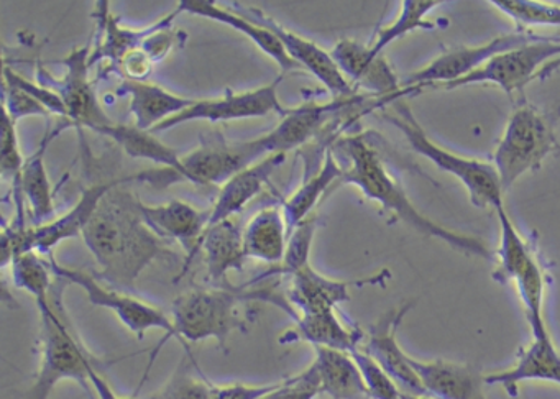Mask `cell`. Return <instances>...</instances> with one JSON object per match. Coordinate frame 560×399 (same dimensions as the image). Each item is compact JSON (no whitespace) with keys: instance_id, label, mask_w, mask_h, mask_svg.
<instances>
[{"instance_id":"6da1fadb","label":"cell","mask_w":560,"mask_h":399,"mask_svg":"<svg viewBox=\"0 0 560 399\" xmlns=\"http://www.w3.org/2000/svg\"><path fill=\"white\" fill-rule=\"evenodd\" d=\"M124 185V178L117 179L101 199L81 237L96 260L94 274L109 286L130 291L153 261L175 251L147 224L142 201Z\"/></svg>"},{"instance_id":"7a4b0ae2","label":"cell","mask_w":560,"mask_h":399,"mask_svg":"<svg viewBox=\"0 0 560 399\" xmlns=\"http://www.w3.org/2000/svg\"><path fill=\"white\" fill-rule=\"evenodd\" d=\"M370 137L372 133H357V136L339 137L334 143V153H340L346 160L340 183L357 186L365 198L378 202L393 218L405 222L415 231L421 232L428 237L439 238L455 250L491 260L493 257H491L490 248L481 238L458 234L451 228L442 227L419 212V209L406 195L401 183L393 178L392 173L386 168L378 146L372 142Z\"/></svg>"},{"instance_id":"3957f363","label":"cell","mask_w":560,"mask_h":399,"mask_svg":"<svg viewBox=\"0 0 560 399\" xmlns=\"http://www.w3.org/2000/svg\"><path fill=\"white\" fill-rule=\"evenodd\" d=\"M67 284L57 277L50 297L37 304L40 314V365L24 399H50L55 388L67 379L80 383L93 396L90 375L93 368H100V362L81 342L68 317L63 301Z\"/></svg>"},{"instance_id":"277c9868","label":"cell","mask_w":560,"mask_h":399,"mask_svg":"<svg viewBox=\"0 0 560 399\" xmlns=\"http://www.w3.org/2000/svg\"><path fill=\"white\" fill-rule=\"evenodd\" d=\"M248 301H265L293 313L291 304L268 287H196L173 301L170 317L175 339L183 343L212 339L225 349L232 333L247 332V317L242 316L241 306Z\"/></svg>"},{"instance_id":"5b68a950","label":"cell","mask_w":560,"mask_h":399,"mask_svg":"<svg viewBox=\"0 0 560 399\" xmlns=\"http://www.w3.org/2000/svg\"><path fill=\"white\" fill-rule=\"evenodd\" d=\"M383 119L405 136L409 149L434 163L442 172L457 178L467 189L471 204L478 209H498L504 206L503 186L493 163L467 159L435 143L422 129L408 103L399 99L385 107Z\"/></svg>"},{"instance_id":"8992f818","label":"cell","mask_w":560,"mask_h":399,"mask_svg":"<svg viewBox=\"0 0 560 399\" xmlns=\"http://www.w3.org/2000/svg\"><path fill=\"white\" fill-rule=\"evenodd\" d=\"M559 117L560 110L540 109L526 101L514 107L493 152V166L503 191L526 173L540 169L544 160L560 149L557 142Z\"/></svg>"},{"instance_id":"52a82bcc","label":"cell","mask_w":560,"mask_h":399,"mask_svg":"<svg viewBox=\"0 0 560 399\" xmlns=\"http://www.w3.org/2000/svg\"><path fill=\"white\" fill-rule=\"evenodd\" d=\"M494 211L500 222V247L493 278L501 284H516L533 336L549 332L544 317L546 274L540 267L536 248L530 242L524 240L504 206Z\"/></svg>"},{"instance_id":"ba28073f","label":"cell","mask_w":560,"mask_h":399,"mask_svg":"<svg viewBox=\"0 0 560 399\" xmlns=\"http://www.w3.org/2000/svg\"><path fill=\"white\" fill-rule=\"evenodd\" d=\"M268 155L271 153L264 136L238 143H228L222 139L202 140L199 149L182 156V168L175 175H166L160 169L129 176L127 181H149L159 186L165 179L168 185L189 181L199 186H222L232 176Z\"/></svg>"},{"instance_id":"9c48e42d","label":"cell","mask_w":560,"mask_h":399,"mask_svg":"<svg viewBox=\"0 0 560 399\" xmlns=\"http://www.w3.org/2000/svg\"><path fill=\"white\" fill-rule=\"evenodd\" d=\"M48 260H50L55 277L61 278L68 284L80 286L86 293L88 301L93 306L103 307V309L116 314L117 319L130 332L136 333L137 339L142 340L150 330L159 329L166 332L163 342L153 350L152 356H150V363L145 372V376L149 375L150 368H152L153 362H155L156 353L165 345L166 340L175 337L172 317L165 310L160 309V307L133 296L129 291L117 290V287L109 286V284H104V281H101L94 273L91 274L88 271L78 270V268L65 267V265L58 263L55 260L54 255L48 257Z\"/></svg>"},{"instance_id":"30bf717a","label":"cell","mask_w":560,"mask_h":399,"mask_svg":"<svg viewBox=\"0 0 560 399\" xmlns=\"http://www.w3.org/2000/svg\"><path fill=\"white\" fill-rule=\"evenodd\" d=\"M556 38L559 37H544V35H536L529 31H516L513 34L500 35L487 44L475 45V47L452 48L422 67L421 70L412 71L408 77L401 78V90L406 91L408 96H415L424 90H438L439 86L454 83V81L474 73L475 70L483 67L487 61L503 51L513 50L523 45L556 40Z\"/></svg>"},{"instance_id":"8fae6325","label":"cell","mask_w":560,"mask_h":399,"mask_svg":"<svg viewBox=\"0 0 560 399\" xmlns=\"http://www.w3.org/2000/svg\"><path fill=\"white\" fill-rule=\"evenodd\" d=\"M90 45L83 48H74L67 58L58 61L65 67V77L55 80L44 68H37V83L50 87L60 94L68 110V122L71 127H83L93 130L110 126L114 120L107 116L106 110L97 99L96 90L90 78L91 71Z\"/></svg>"},{"instance_id":"7c38bea8","label":"cell","mask_w":560,"mask_h":399,"mask_svg":"<svg viewBox=\"0 0 560 399\" xmlns=\"http://www.w3.org/2000/svg\"><path fill=\"white\" fill-rule=\"evenodd\" d=\"M284 74L271 81L267 86L257 90L244 91V93H232L228 91L224 96L211 97V99H196L189 109L183 110L178 116L155 127L152 133L168 132L183 124L206 120V122L219 124L231 122V120L260 119V117L278 114L284 116L287 107L281 104L278 96V87L283 81Z\"/></svg>"},{"instance_id":"4fadbf2b","label":"cell","mask_w":560,"mask_h":399,"mask_svg":"<svg viewBox=\"0 0 560 399\" xmlns=\"http://www.w3.org/2000/svg\"><path fill=\"white\" fill-rule=\"evenodd\" d=\"M556 58H560V37L503 51L474 73L454 83L439 86L438 90L452 91L471 84H494L506 94L517 93L530 81L536 80L537 73Z\"/></svg>"},{"instance_id":"5bb4252c","label":"cell","mask_w":560,"mask_h":399,"mask_svg":"<svg viewBox=\"0 0 560 399\" xmlns=\"http://www.w3.org/2000/svg\"><path fill=\"white\" fill-rule=\"evenodd\" d=\"M234 11L267 27L280 40V44L283 45L288 57L294 63L300 64L301 70L310 71L332 94V99H350V97H355V87L343 77L330 51L324 50L323 47L314 44L310 38L284 27V25L275 21L270 15L265 14L260 9L234 4Z\"/></svg>"},{"instance_id":"9a60e30c","label":"cell","mask_w":560,"mask_h":399,"mask_svg":"<svg viewBox=\"0 0 560 399\" xmlns=\"http://www.w3.org/2000/svg\"><path fill=\"white\" fill-rule=\"evenodd\" d=\"M415 306L412 301L380 317L365 332L362 349L398 383L405 395H425L424 386L409 356L398 343V329L406 314Z\"/></svg>"},{"instance_id":"2e32d148","label":"cell","mask_w":560,"mask_h":399,"mask_svg":"<svg viewBox=\"0 0 560 399\" xmlns=\"http://www.w3.org/2000/svg\"><path fill=\"white\" fill-rule=\"evenodd\" d=\"M330 55L352 86L369 91L376 99H392L393 103L408 97L388 61L383 55H373L369 45L343 38L334 45Z\"/></svg>"},{"instance_id":"e0dca14e","label":"cell","mask_w":560,"mask_h":399,"mask_svg":"<svg viewBox=\"0 0 560 399\" xmlns=\"http://www.w3.org/2000/svg\"><path fill=\"white\" fill-rule=\"evenodd\" d=\"M386 280H389L388 270H382L362 280H334L314 270L310 263L290 277L288 303L291 304L296 316L336 310L339 304L350 300V287L383 284Z\"/></svg>"},{"instance_id":"ac0fdd59","label":"cell","mask_w":560,"mask_h":399,"mask_svg":"<svg viewBox=\"0 0 560 399\" xmlns=\"http://www.w3.org/2000/svg\"><path fill=\"white\" fill-rule=\"evenodd\" d=\"M524 382H549L560 386V350L550 332L533 336L510 368L485 375L487 385L501 386L511 398H516Z\"/></svg>"},{"instance_id":"d6986e66","label":"cell","mask_w":560,"mask_h":399,"mask_svg":"<svg viewBox=\"0 0 560 399\" xmlns=\"http://www.w3.org/2000/svg\"><path fill=\"white\" fill-rule=\"evenodd\" d=\"M142 214L147 224L152 227L156 235L163 240H173L182 244L188 251V261L183 267V274L188 271L192 258L199 254V244L202 235L209 227V214L185 201H168L159 206L143 204Z\"/></svg>"},{"instance_id":"ffe728a7","label":"cell","mask_w":560,"mask_h":399,"mask_svg":"<svg viewBox=\"0 0 560 399\" xmlns=\"http://www.w3.org/2000/svg\"><path fill=\"white\" fill-rule=\"evenodd\" d=\"M284 162L287 153H271L228 179L219 189L214 204L209 209V227L234 219L235 214L264 191L273 173L280 169Z\"/></svg>"},{"instance_id":"44dd1931","label":"cell","mask_w":560,"mask_h":399,"mask_svg":"<svg viewBox=\"0 0 560 399\" xmlns=\"http://www.w3.org/2000/svg\"><path fill=\"white\" fill-rule=\"evenodd\" d=\"M412 366L421 378L425 396L434 399H487L485 375L477 366L448 360L418 359H412Z\"/></svg>"},{"instance_id":"7402d4cb","label":"cell","mask_w":560,"mask_h":399,"mask_svg":"<svg viewBox=\"0 0 560 399\" xmlns=\"http://www.w3.org/2000/svg\"><path fill=\"white\" fill-rule=\"evenodd\" d=\"M176 8L182 14H191L196 17L209 19L218 24L228 25L234 31L241 32L245 37L250 38L264 54H267L275 63L280 67L281 74L291 73V71L301 70L300 64L294 63L288 57L287 50L280 44L277 37L264 25L250 21L245 15L238 14L234 9L222 8L219 2L211 0H179Z\"/></svg>"},{"instance_id":"603a6c76","label":"cell","mask_w":560,"mask_h":399,"mask_svg":"<svg viewBox=\"0 0 560 399\" xmlns=\"http://www.w3.org/2000/svg\"><path fill=\"white\" fill-rule=\"evenodd\" d=\"M199 251L205 255L206 271L212 286L231 287L229 273L242 271L247 260L244 228L235 218L211 225L202 235Z\"/></svg>"},{"instance_id":"cb8c5ba5","label":"cell","mask_w":560,"mask_h":399,"mask_svg":"<svg viewBox=\"0 0 560 399\" xmlns=\"http://www.w3.org/2000/svg\"><path fill=\"white\" fill-rule=\"evenodd\" d=\"M365 332L359 327L347 326L336 310L303 314L294 319V327L280 337V343L307 342L313 347L353 352L362 347Z\"/></svg>"},{"instance_id":"d4e9b609","label":"cell","mask_w":560,"mask_h":399,"mask_svg":"<svg viewBox=\"0 0 560 399\" xmlns=\"http://www.w3.org/2000/svg\"><path fill=\"white\" fill-rule=\"evenodd\" d=\"M68 127H71L70 122L61 124L54 132L48 130L40 149L25 160L21 179L14 185V191L19 196L18 208H24V201L28 202L32 219L37 225L47 224L55 219V192L50 176L45 168V152H47L51 140L60 136Z\"/></svg>"},{"instance_id":"484cf974","label":"cell","mask_w":560,"mask_h":399,"mask_svg":"<svg viewBox=\"0 0 560 399\" xmlns=\"http://www.w3.org/2000/svg\"><path fill=\"white\" fill-rule=\"evenodd\" d=\"M117 94L129 96L130 113L136 120L133 126L145 132H152L155 127L189 109L196 101L191 97L178 96L150 81L140 83V81L124 80Z\"/></svg>"},{"instance_id":"4316f807","label":"cell","mask_w":560,"mask_h":399,"mask_svg":"<svg viewBox=\"0 0 560 399\" xmlns=\"http://www.w3.org/2000/svg\"><path fill=\"white\" fill-rule=\"evenodd\" d=\"M288 228L283 206L261 209L244 227L245 255L252 260L280 265L287 254Z\"/></svg>"},{"instance_id":"83f0119b","label":"cell","mask_w":560,"mask_h":399,"mask_svg":"<svg viewBox=\"0 0 560 399\" xmlns=\"http://www.w3.org/2000/svg\"><path fill=\"white\" fill-rule=\"evenodd\" d=\"M314 366L319 373L323 395L332 399H370L362 372L352 353L314 347Z\"/></svg>"},{"instance_id":"f1b7e54d","label":"cell","mask_w":560,"mask_h":399,"mask_svg":"<svg viewBox=\"0 0 560 399\" xmlns=\"http://www.w3.org/2000/svg\"><path fill=\"white\" fill-rule=\"evenodd\" d=\"M342 175V166H340V162L337 160L332 146H330L319 168L316 169L310 166L300 188L281 204L283 206L284 218H287L290 232L293 231L296 225H300L301 222L310 219L311 212L316 208L324 192H326L334 183L340 181Z\"/></svg>"},{"instance_id":"f546056e","label":"cell","mask_w":560,"mask_h":399,"mask_svg":"<svg viewBox=\"0 0 560 399\" xmlns=\"http://www.w3.org/2000/svg\"><path fill=\"white\" fill-rule=\"evenodd\" d=\"M93 17L97 22L100 42L96 48L91 51V67L97 61H110L117 68L119 61L130 51L142 47L145 38L155 28V22L142 28H127L120 25L116 15L109 12V2H97V9Z\"/></svg>"},{"instance_id":"4dcf8cb0","label":"cell","mask_w":560,"mask_h":399,"mask_svg":"<svg viewBox=\"0 0 560 399\" xmlns=\"http://www.w3.org/2000/svg\"><path fill=\"white\" fill-rule=\"evenodd\" d=\"M96 133L109 137L114 142L119 143L124 152L132 159L149 160L156 165L165 166L163 172L166 175H175L182 168V155L175 149L156 139L152 132L140 130L139 127L114 122L97 129Z\"/></svg>"},{"instance_id":"1f68e13d","label":"cell","mask_w":560,"mask_h":399,"mask_svg":"<svg viewBox=\"0 0 560 399\" xmlns=\"http://www.w3.org/2000/svg\"><path fill=\"white\" fill-rule=\"evenodd\" d=\"M441 4L442 2H439V0H405L401 4V12H399L398 17H396L392 24L376 32L375 40L369 45L372 54L376 55V57L383 55V50H385L388 45L399 40V38L406 37V35L411 34V32H432L441 27V24L428 21V15Z\"/></svg>"},{"instance_id":"d6a6232c","label":"cell","mask_w":560,"mask_h":399,"mask_svg":"<svg viewBox=\"0 0 560 399\" xmlns=\"http://www.w3.org/2000/svg\"><path fill=\"white\" fill-rule=\"evenodd\" d=\"M12 283L19 290L27 291L35 303H45L54 290L55 277L50 260L37 251L19 255L11 263Z\"/></svg>"},{"instance_id":"836d02e7","label":"cell","mask_w":560,"mask_h":399,"mask_svg":"<svg viewBox=\"0 0 560 399\" xmlns=\"http://www.w3.org/2000/svg\"><path fill=\"white\" fill-rule=\"evenodd\" d=\"M214 383L198 368L191 353L183 359L182 365L175 369L168 382L156 389L147 399H212Z\"/></svg>"},{"instance_id":"e575fe53","label":"cell","mask_w":560,"mask_h":399,"mask_svg":"<svg viewBox=\"0 0 560 399\" xmlns=\"http://www.w3.org/2000/svg\"><path fill=\"white\" fill-rule=\"evenodd\" d=\"M317 219L310 218L306 221L301 222L300 225L290 232V238H288L287 254H284L283 261L277 267L268 270L267 273L260 274L255 278L254 281H248L247 286L250 284L258 283V281L267 280V278L277 277H293L294 273L301 270V268L310 265L311 248H313L314 235H316Z\"/></svg>"},{"instance_id":"d590c367","label":"cell","mask_w":560,"mask_h":399,"mask_svg":"<svg viewBox=\"0 0 560 399\" xmlns=\"http://www.w3.org/2000/svg\"><path fill=\"white\" fill-rule=\"evenodd\" d=\"M491 5L523 27H560V5L533 0H491Z\"/></svg>"},{"instance_id":"8d00e7d4","label":"cell","mask_w":560,"mask_h":399,"mask_svg":"<svg viewBox=\"0 0 560 399\" xmlns=\"http://www.w3.org/2000/svg\"><path fill=\"white\" fill-rule=\"evenodd\" d=\"M350 353H352L353 360L362 372L370 399H402L405 392L399 388L398 383L362 347Z\"/></svg>"},{"instance_id":"74e56055","label":"cell","mask_w":560,"mask_h":399,"mask_svg":"<svg viewBox=\"0 0 560 399\" xmlns=\"http://www.w3.org/2000/svg\"><path fill=\"white\" fill-rule=\"evenodd\" d=\"M25 159L19 146L18 122L9 116L2 114V159H0V173L2 178L8 181H19L22 169H24Z\"/></svg>"},{"instance_id":"f35d334b","label":"cell","mask_w":560,"mask_h":399,"mask_svg":"<svg viewBox=\"0 0 560 399\" xmlns=\"http://www.w3.org/2000/svg\"><path fill=\"white\" fill-rule=\"evenodd\" d=\"M4 84L19 87V90L27 93L28 96L34 97L37 103H40L48 113L57 114V116L65 117V119L68 120L67 106H65L60 94L55 93L50 87L42 86L40 83H34V81L27 80V78L19 74L14 68H9L8 64L4 67Z\"/></svg>"},{"instance_id":"ab89813d","label":"cell","mask_w":560,"mask_h":399,"mask_svg":"<svg viewBox=\"0 0 560 399\" xmlns=\"http://www.w3.org/2000/svg\"><path fill=\"white\" fill-rule=\"evenodd\" d=\"M319 395H323L319 373L314 363H311L304 372L287 378L280 391V399H316Z\"/></svg>"},{"instance_id":"60d3db41","label":"cell","mask_w":560,"mask_h":399,"mask_svg":"<svg viewBox=\"0 0 560 399\" xmlns=\"http://www.w3.org/2000/svg\"><path fill=\"white\" fill-rule=\"evenodd\" d=\"M4 110L19 122L25 117H48L50 113L40 103L19 87L4 84Z\"/></svg>"},{"instance_id":"b9f144b4","label":"cell","mask_w":560,"mask_h":399,"mask_svg":"<svg viewBox=\"0 0 560 399\" xmlns=\"http://www.w3.org/2000/svg\"><path fill=\"white\" fill-rule=\"evenodd\" d=\"M284 379L270 383H225V385H215L214 398L212 399H261L270 392L277 391Z\"/></svg>"},{"instance_id":"7bdbcfd3","label":"cell","mask_w":560,"mask_h":399,"mask_svg":"<svg viewBox=\"0 0 560 399\" xmlns=\"http://www.w3.org/2000/svg\"><path fill=\"white\" fill-rule=\"evenodd\" d=\"M153 68H155V63L150 60L149 55L142 50V48H137V50L130 51L127 54L122 60L117 64L116 70L126 78L127 81H149L150 77H152Z\"/></svg>"},{"instance_id":"ee69618b","label":"cell","mask_w":560,"mask_h":399,"mask_svg":"<svg viewBox=\"0 0 560 399\" xmlns=\"http://www.w3.org/2000/svg\"><path fill=\"white\" fill-rule=\"evenodd\" d=\"M91 388H93L96 399H137L136 396L119 395L106 378L101 375L100 368H93L90 375Z\"/></svg>"},{"instance_id":"f6af8a7d","label":"cell","mask_w":560,"mask_h":399,"mask_svg":"<svg viewBox=\"0 0 560 399\" xmlns=\"http://www.w3.org/2000/svg\"><path fill=\"white\" fill-rule=\"evenodd\" d=\"M560 68V58H556V60L550 61V63H547L546 67L542 68V70L537 73L536 80L539 81H546L547 78L552 77L553 73H556L557 70Z\"/></svg>"},{"instance_id":"bcb514c9","label":"cell","mask_w":560,"mask_h":399,"mask_svg":"<svg viewBox=\"0 0 560 399\" xmlns=\"http://www.w3.org/2000/svg\"><path fill=\"white\" fill-rule=\"evenodd\" d=\"M284 382H287V378H284ZM284 385V383H283ZM283 385L280 386V388L277 389V391L270 392V395L265 396V398L261 399H280V391L281 388H283Z\"/></svg>"},{"instance_id":"7dc6e473","label":"cell","mask_w":560,"mask_h":399,"mask_svg":"<svg viewBox=\"0 0 560 399\" xmlns=\"http://www.w3.org/2000/svg\"><path fill=\"white\" fill-rule=\"evenodd\" d=\"M402 399H434V398H431V396H425V395H422V396L405 395V396H402Z\"/></svg>"}]
</instances>
